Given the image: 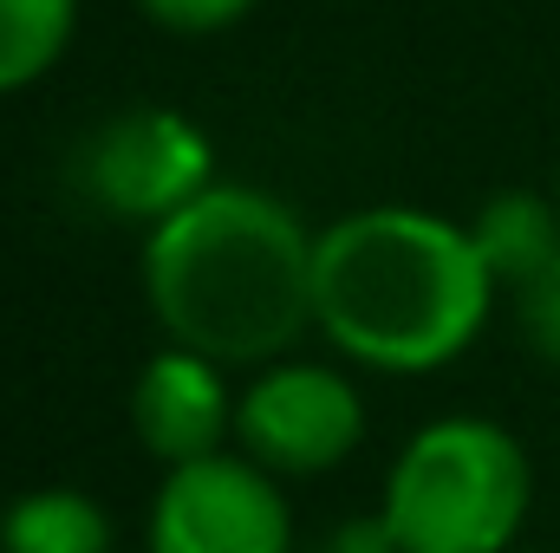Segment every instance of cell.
<instances>
[{
  "instance_id": "1",
  "label": "cell",
  "mask_w": 560,
  "mask_h": 553,
  "mask_svg": "<svg viewBox=\"0 0 560 553\" xmlns=\"http://www.w3.org/2000/svg\"><path fill=\"white\" fill-rule=\"evenodd\" d=\"M319 228L261 183H215L143 235V306L170 345L229 372L293 358L313 332Z\"/></svg>"
},
{
  "instance_id": "2",
  "label": "cell",
  "mask_w": 560,
  "mask_h": 553,
  "mask_svg": "<svg viewBox=\"0 0 560 553\" xmlns=\"http://www.w3.org/2000/svg\"><path fill=\"white\" fill-rule=\"evenodd\" d=\"M495 299L502 286L476 255L469 222L418 202H372L319 228L313 332L346 365L430 378L489 332Z\"/></svg>"
},
{
  "instance_id": "3",
  "label": "cell",
  "mask_w": 560,
  "mask_h": 553,
  "mask_svg": "<svg viewBox=\"0 0 560 553\" xmlns=\"http://www.w3.org/2000/svg\"><path fill=\"white\" fill-rule=\"evenodd\" d=\"M535 515L528 443L476 411L418 423L392 469L378 521L405 553H515Z\"/></svg>"
},
{
  "instance_id": "4",
  "label": "cell",
  "mask_w": 560,
  "mask_h": 553,
  "mask_svg": "<svg viewBox=\"0 0 560 553\" xmlns=\"http://www.w3.org/2000/svg\"><path fill=\"white\" fill-rule=\"evenodd\" d=\"M72 183L98 215L150 235L156 222L189 209L202 189H215L222 169H215V138L189 111L125 105L85 131L79 156H72Z\"/></svg>"
},
{
  "instance_id": "5",
  "label": "cell",
  "mask_w": 560,
  "mask_h": 553,
  "mask_svg": "<svg viewBox=\"0 0 560 553\" xmlns=\"http://www.w3.org/2000/svg\"><path fill=\"white\" fill-rule=\"evenodd\" d=\"M365 391L352 385L346 358H275L248 372L235 404V449L280 482L332 475L365 443Z\"/></svg>"
},
{
  "instance_id": "6",
  "label": "cell",
  "mask_w": 560,
  "mask_h": 553,
  "mask_svg": "<svg viewBox=\"0 0 560 553\" xmlns=\"http://www.w3.org/2000/svg\"><path fill=\"white\" fill-rule=\"evenodd\" d=\"M143 553H300L280 475L242 449L163 469L143 508Z\"/></svg>"
},
{
  "instance_id": "7",
  "label": "cell",
  "mask_w": 560,
  "mask_h": 553,
  "mask_svg": "<svg viewBox=\"0 0 560 553\" xmlns=\"http://www.w3.org/2000/svg\"><path fill=\"white\" fill-rule=\"evenodd\" d=\"M235 404H242L235 372L202 358V352H189V345L150 352L138 365V378H131V398H125L131 436L163 469H183V462L235 449Z\"/></svg>"
},
{
  "instance_id": "8",
  "label": "cell",
  "mask_w": 560,
  "mask_h": 553,
  "mask_svg": "<svg viewBox=\"0 0 560 553\" xmlns=\"http://www.w3.org/2000/svg\"><path fill=\"white\" fill-rule=\"evenodd\" d=\"M469 242L489 261V274L502 293H515L522 280H535L548 261H560V202L555 189H495L489 202H476L469 215Z\"/></svg>"
},
{
  "instance_id": "9",
  "label": "cell",
  "mask_w": 560,
  "mask_h": 553,
  "mask_svg": "<svg viewBox=\"0 0 560 553\" xmlns=\"http://www.w3.org/2000/svg\"><path fill=\"white\" fill-rule=\"evenodd\" d=\"M112 548H118V521L92 489L46 482V489H20L0 508V553H112Z\"/></svg>"
},
{
  "instance_id": "10",
  "label": "cell",
  "mask_w": 560,
  "mask_h": 553,
  "mask_svg": "<svg viewBox=\"0 0 560 553\" xmlns=\"http://www.w3.org/2000/svg\"><path fill=\"white\" fill-rule=\"evenodd\" d=\"M79 39V0H0V98L33 92Z\"/></svg>"
},
{
  "instance_id": "11",
  "label": "cell",
  "mask_w": 560,
  "mask_h": 553,
  "mask_svg": "<svg viewBox=\"0 0 560 553\" xmlns=\"http://www.w3.org/2000/svg\"><path fill=\"white\" fill-rule=\"evenodd\" d=\"M509 299V313H515V332H522V345L541 358V365H555L560 372V261H548L535 280H522L515 293H502Z\"/></svg>"
},
{
  "instance_id": "12",
  "label": "cell",
  "mask_w": 560,
  "mask_h": 553,
  "mask_svg": "<svg viewBox=\"0 0 560 553\" xmlns=\"http://www.w3.org/2000/svg\"><path fill=\"white\" fill-rule=\"evenodd\" d=\"M261 0H138V13L150 26L176 33V39H209V33H229L255 13Z\"/></svg>"
},
{
  "instance_id": "13",
  "label": "cell",
  "mask_w": 560,
  "mask_h": 553,
  "mask_svg": "<svg viewBox=\"0 0 560 553\" xmlns=\"http://www.w3.org/2000/svg\"><path fill=\"white\" fill-rule=\"evenodd\" d=\"M306 553H405L392 541V528L378 521V515H352V521H339L332 534H319Z\"/></svg>"
},
{
  "instance_id": "14",
  "label": "cell",
  "mask_w": 560,
  "mask_h": 553,
  "mask_svg": "<svg viewBox=\"0 0 560 553\" xmlns=\"http://www.w3.org/2000/svg\"><path fill=\"white\" fill-rule=\"evenodd\" d=\"M555 202H560V169H555Z\"/></svg>"
},
{
  "instance_id": "15",
  "label": "cell",
  "mask_w": 560,
  "mask_h": 553,
  "mask_svg": "<svg viewBox=\"0 0 560 553\" xmlns=\"http://www.w3.org/2000/svg\"><path fill=\"white\" fill-rule=\"evenodd\" d=\"M515 553H528V548H515Z\"/></svg>"
}]
</instances>
